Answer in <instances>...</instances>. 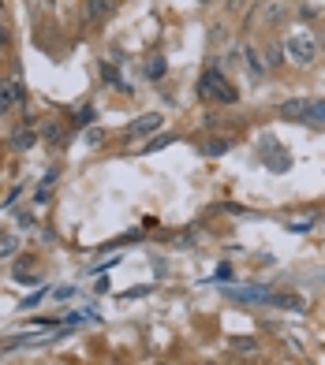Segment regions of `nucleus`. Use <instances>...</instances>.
<instances>
[{
    "instance_id": "obj_22",
    "label": "nucleus",
    "mask_w": 325,
    "mask_h": 365,
    "mask_svg": "<svg viewBox=\"0 0 325 365\" xmlns=\"http://www.w3.org/2000/svg\"><path fill=\"white\" fill-rule=\"evenodd\" d=\"M0 23H8V0H0Z\"/></svg>"
},
{
    "instance_id": "obj_12",
    "label": "nucleus",
    "mask_w": 325,
    "mask_h": 365,
    "mask_svg": "<svg viewBox=\"0 0 325 365\" xmlns=\"http://www.w3.org/2000/svg\"><path fill=\"white\" fill-rule=\"evenodd\" d=\"M266 302H269V306H281V309H296V313L306 309V302H303L299 294H269Z\"/></svg>"
},
{
    "instance_id": "obj_1",
    "label": "nucleus",
    "mask_w": 325,
    "mask_h": 365,
    "mask_svg": "<svg viewBox=\"0 0 325 365\" xmlns=\"http://www.w3.org/2000/svg\"><path fill=\"white\" fill-rule=\"evenodd\" d=\"M281 41H284V60L291 68H314L321 45H318V34L311 26H291L288 34H281Z\"/></svg>"
},
{
    "instance_id": "obj_10",
    "label": "nucleus",
    "mask_w": 325,
    "mask_h": 365,
    "mask_svg": "<svg viewBox=\"0 0 325 365\" xmlns=\"http://www.w3.org/2000/svg\"><path fill=\"white\" fill-rule=\"evenodd\" d=\"M169 75V63H165V56H146V63H142V78L146 82H161V78H165Z\"/></svg>"
},
{
    "instance_id": "obj_25",
    "label": "nucleus",
    "mask_w": 325,
    "mask_h": 365,
    "mask_svg": "<svg viewBox=\"0 0 325 365\" xmlns=\"http://www.w3.org/2000/svg\"><path fill=\"white\" fill-rule=\"evenodd\" d=\"M214 365H221V361H214Z\"/></svg>"
},
{
    "instance_id": "obj_20",
    "label": "nucleus",
    "mask_w": 325,
    "mask_h": 365,
    "mask_svg": "<svg viewBox=\"0 0 325 365\" xmlns=\"http://www.w3.org/2000/svg\"><path fill=\"white\" fill-rule=\"evenodd\" d=\"M15 250H19V242H15V239H4V242H0V257H11Z\"/></svg>"
},
{
    "instance_id": "obj_13",
    "label": "nucleus",
    "mask_w": 325,
    "mask_h": 365,
    "mask_svg": "<svg viewBox=\"0 0 325 365\" xmlns=\"http://www.w3.org/2000/svg\"><path fill=\"white\" fill-rule=\"evenodd\" d=\"M229 149H232V138H206L202 153H206V157H224Z\"/></svg>"
},
{
    "instance_id": "obj_7",
    "label": "nucleus",
    "mask_w": 325,
    "mask_h": 365,
    "mask_svg": "<svg viewBox=\"0 0 325 365\" xmlns=\"http://www.w3.org/2000/svg\"><path fill=\"white\" fill-rule=\"evenodd\" d=\"M161 127H165V120H161L157 112H146V115H139V120L127 127V138H131V142L135 138H150V135H157Z\"/></svg>"
},
{
    "instance_id": "obj_2",
    "label": "nucleus",
    "mask_w": 325,
    "mask_h": 365,
    "mask_svg": "<svg viewBox=\"0 0 325 365\" xmlns=\"http://www.w3.org/2000/svg\"><path fill=\"white\" fill-rule=\"evenodd\" d=\"M199 97H202V105H236V101H239V90L229 82V75H224V68H221L217 60L202 71V78H199Z\"/></svg>"
},
{
    "instance_id": "obj_17",
    "label": "nucleus",
    "mask_w": 325,
    "mask_h": 365,
    "mask_svg": "<svg viewBox=\"0 0 325 365\" xmlns=\"http://www.w3.org/2000/svg\"><path fill=\"white\" fill-rule=\"evenodd\" d=\"M172 142H176L172 135H157L154 142H146V145H142V153H157V149H165V145H172Z\"/></svg>"
},
{
    "instance_id": "obj_23",
    "label": "nucleus",
    "mask_w": 325,
    "mask_h": 365,
    "mask_svg": "<svg viewBox=\"0 0 325 365\" xmlns=\"http://www.w3.org/2000/svg\"><path fill=\"white\" fill-rule=\"evenodd\" d=\"M0 164H4V149H0Z\"/></svg>"
},
{
    "instance_id": "obj_18",
    "label": "nucleus",
    "mask_w": 325,
    "mask_h": 365,
    "mask_svg": "<svg viewBox=\"0 0 325 365\" xmlns=\"http://www.w3.org/2000/svg\"><path fill=\"white\" fill-rule=\"evenodd\" d=\"M101 75L109 86H120V71H112V63H105V60H101Z\"/></svg>"
},
{
    "instance_id": "obj_15",
    "label": "nucleus",
    "mask_w": 325,
    "mask_h": 365,
    "mask_svg": "<svg viewBox=\"0 0 325 365\" xmlns=\"http://www.w3.org/2000/svg\"><path fill=\"white\" fill-rule=\"evenodd\" d=\"M306 127H325V101H311V112H306Z\"/></svg>"
},
{
    "instance_id": "obj_3",
    "label": "nucleus",
    "mask_w": 325,
    "mask_h": 365,
    "mask_svg": "<svg viewBox=\"0 0 325 365\" xmlns=\"http://www.w3.org/2000/svg\"><path fill=\"white\" fill-rule=\"evenodd\" d=\"M26 105V86L19 78H0V115H11Z\"/></svg>"
},
{
    "instance_id": "obj_8",
    "label": "nucleus",
    "mask_w": 325,
    "mask_h": 365,
    "mask_svg": "<svg viewBox=\"0 0 325 365\" xmlns=\"http://www.w3.org/2000/svg\"><path fill=\"white\" fill-rule=\"evenodd\" d=\"M262 63H266V71H277V68H284V41L281 38H266V45H262Z\"/></svg>"
},
{
    "instance_id": "obj_11",
    "label": "nucleus",
    "mask_w": 325,
    "mask_h": 365,
    "mask_svg": "<svg viewBox=\"0 0 325 365\" xmlns=\"http://www.w3.org/2000/svg\"><path fill=\"white\" fill-rule=\"evenodd\" d=\"M306 112H311V101H306V97H296V101H284V105H281V120H296V123H303V120H306Z\"/></svg>"
},
{
    "instance_id": "obj_16",
    "label": "nucleus",
    "mask_w": 325,
    "mask_h": 365,
    "mask_svg": "<svg viewBox=\"0 0 325 365\" xmlns=\"http://www.w3.org/2000/svg\"><path fill=\"white\" fill-rule=\"evenodd\" d=\"M229 346L239 351V354H258V339H247V336H243V339H229Z\"/></svg>"
},
{
    "instance_id": "obj_21",
    "label": "nucleus",
    "mask_w": 325,
    "mask_h": 365,
    "mask_svg": "<svg viewBox=\"0 0 325 365\" xmlns=\"http://www.w3.org/2000/svg\"><path fill=\"white\" fill-rule=\"evenodd\" d=\"M101 142H105V130H97V127H94L90 135H86V145H101Z\"/></svg>"
},
{
    "instance_id": "obj_4",
    "label": "nucleus",
    "mask_w": 325,
    "mask_h": 365,
    "mask_svg": "<svg viewBox=\"0 0 325 365\" xmlns=\"http://www.w3.org/2000/svg\"><path fill=\"white\" fill-rule=\"evenodd\" d=\"M38 135H41L38 123H34V120H23V123H15V127H11V138H8V142H11L15 153H26V149L38 142Z\"/></svg>"
},
{
    "instance_id": "obj_14",
    "label": "nucleus",
    "mask_w": 325,
    "mask_h": 365,
    "mask_svg": "<svg viewBox=\"0 0 325 365\" xmlns=\"http://www.w3.org/2000/svg\"><path fill=\"white\" fill-rule=\"evenodd\" d=\"M284 15H288V8L281 4V0H273V4L262 11V23H269V26H277V23H284Z\"/></svg>"
},
{
    "instance_id": "obj_9",
    "label": "nucleus",
    "mask_w": 325,
    "mask_h": 365,
    "mask_svg": "<svg viewBox=\"0 0 325 365\" xmlns=\"http://www.w3.org/2000/svg\"><path fill=\"white\" fill-rule=\"evenodd\" d=\"M243 60H247V75H251L254 82L266 78V63H262V53H258L254 41H243Z\"/></svg>"
},
{
    "instance_id": "obj_5",
    "label": "nucleus",
    "mask_w": 325,
    "mask_h": 365,
    "mask_svg": "<svg viewBox=\"0 0 325 365\" xmlns=\"http://www.w3.org/2000/svg\"><path fill=\"white\" fill-rule=\"evenodd\" d=\"M116 11V0H83V26H101Z\"/></svg>"
},
{
    "instance_id": "obj_19",
    "label": "nucleus",
    "mask_w": 325,
    "mask_h": 365,
    "mask_svg": "<svg viewBox=\"0 0 325 365\" xmlns=\"http://www.w3.org/2000/svg\"><path fill=\"white\" fill-rule=\"evenodd\" d=\"M11 48V30H8V23H0V53H8Z\"/></svg>"
},
{
    "instance_id": "obj_24",
    "label": "nucleus",
    "mask_w": 325,
    "mask_h": 365,
    "mask_svg": "<svg viewBox=\"0 0 325 365\" xmlns=\"http://www.w3.org/2000/svg\"><path fill=\"white\" fill-rule=\"evenodd\" d=\"M157 365H169V361H157Z\"/></svg>"
},
{
    "instance_id": "obj_6",
    "label": "nucleus",
    "mask_w": 325,
    "mask_h": 365,
    "mask_svg": "<svg viewBox=\"0 0 325 365\" xmlns=\"http://www.w3.org/2000/svg\"><path fill=\"white\" fill-rule=\"evenodd\" d=\"M68 120H64V115H49V120H41L38 123V130H41V138L49 142V145H64L68 142Z\"/></svg>"
}]
</instances>
